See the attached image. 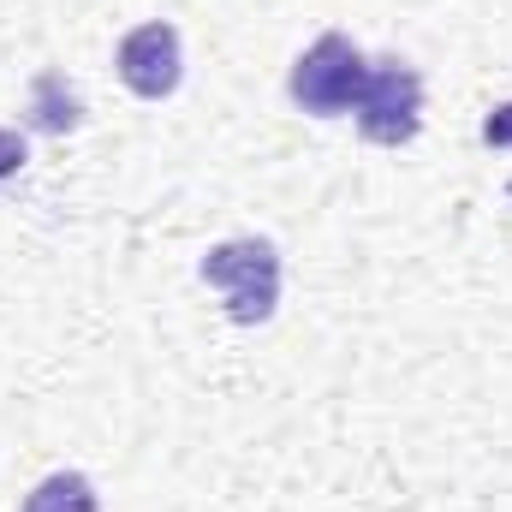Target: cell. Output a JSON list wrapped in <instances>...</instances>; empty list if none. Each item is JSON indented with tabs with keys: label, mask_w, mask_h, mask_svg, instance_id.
Here are the masks:
<instances>
[{
	"label": "cell",
	"mask_w": 512,
	"mask_h": 512,
	"mask_svg": "<svg viewBox=\"0 0 512 512\" xmlns=\"http://www.w3.org/2000/svg\"><path fill=\"white\" fill-rule=\"evenodd\" d=\"M364 78H370L364 48H358L352 36L328 30V36H316V42L292 60V72H286V96H292V108L310 114V120H340V114L358 108Z\"/></svg>",
	"instance_id": "obj_1"
},
{
	"label": "cell",
	"mask_w": 512,
	"mask_h": 512,
	"mask_svg": "<svg viewBox=\"0 0 512 512\" xmlns=\"http://www.w3.org/2000/svg\"><path fill=\"white\" fill-rule=\"evenodd\" d=\"M203 286L221 292L227 316L239 328H262L280 310V251L268 239H227L203 256Z\"/></svg>",
	"instance_id": "obj_2"
},
{
	"label": "cell",
	"mask_w": 512,
	"mask_h": 512,
	"mask_svg": "<svg viewBox=\"0 0 512 512\" xmlns=\"http://www.w3.org/2000/svg\"><path fill=\"white\" fill-rule=\"evenodd\" d=\"M358 137L376 149H399L423 131V78L405 60H370L364 96H358Z\"/></svg>",
	"instance_id": "obj_3"
},
{
	"label": "cell",
	"mask_w": 512,
	"mask_h": 512,
	"mask_svg": "<svg viewBox=\"0 0 512 512\" xmlns=\"http://www.w3.org/2000/svg\"><path fill=\"white\" fill-rule=\"evenodd\" d=\"M114 66H120V84H126L131 96L167 102L179 90V78H185V42H179V30L167 18H149V24H137V30L120 36Z\"/></svg>",
	"instance_id": "obj_4"
},
{
	"label": "cell",
	"mask_w": 512,
	"mask_h": 512,
	"mask_svg": "<svg viewBox=\"0 0 512 512\" xmlns=\"http://www.w3.org/2000/svg\"><path fill=\"white\" fill-rule=\"evenodd\" d=\"M18 512H102V501H96V483L84 471H54L24 495Z\"/></svg>",
	"instance_id": "obj_5"
},
{
	"label": "cell",
	"mask_w": 512,
	"mask_h": 512,
	"mask_svg": "<svg viewBox=\"0 0 512 512\" xmlns=\"http://www.w3.org/2000/svg\"><path fill=\"white\" fill-rule=\"evenodd\" d=\"M78 96H72V84L60 78V72H42L36 78V90H30V126L36 131H72L78 126Z\"/></svg>",
	"instance_id": "obj_6"
},
{
	"label": "cell",
	"mask_w": 512,
	"mask_h": 512,
	"mask_svg": "<svg viewBox=\"0 0 512 512\" xmlns=\"http://www.w3.org/2000/svg\"><path fill=\"white\" fill-rule=\"evenodd\" d=\"M24 161H30V143H24V131L0 126V185H6V179H18V173H24Z\"/></svg>",
	"instance_id": "obj_7"
},
{
	"label": "cell",
	"mask_w": 512,
	"mask_h": 512,
	"mask_svg": "<svg viewBox=\"0 0 512 512\" xmlns=\"http://www.w3.org/2000/svg\"><path fill=\"white\" fill-rule=\"evenodd\" d=\"M483 143H489V149H512V102L489 108V120H483Z\"/></svg>",
	"instance_id": "obj_8"
},
{
	"label": "cell",
	"mask_w": 512,
	"mask_h": 512,
	"mask_svg": "<svg viewBox=\"0 0 512 512\" xmlns=\"http://www.w3.org/2000/svg\"><path fill=\"white\" fill-rule=\"evenodd\" d=\"M507 191H512V185H507Z\"/></svg>",
	"instance_id": "obj_9"
}]
</instances>
